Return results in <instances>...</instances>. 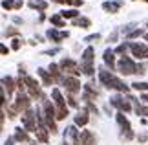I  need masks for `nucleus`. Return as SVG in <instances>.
Listing matches in <instances>:
<instances>
[{"instance_id": "1", "label": "nucleus", "mask_w": 148, "mask_h": 145, "mask_svg": "<svg viewBox=\"0 0 148 145\" xmlns=\"http://www.w3.org/2000/svg\"><path fill=\"white\" fill-rule=\"evenodd\" d=\"M99 79H101L102 85L108 86V88H115L119 92H128V86L124 85L121 79L115 77V75L110 74V72H106V70H99Z\"/></svg>"}, {"instance_id": "2", "label": "nucleus", "mask_w": 148, "mask_h": 145, "mask_svg": "<svg viewBox=\"0 0 148 145\" xmlns=\"http://www.w3.org/2000/svg\"><path fill=\"white\" fill-rule=\"evenodd\" d=\"M119 72L124 74V75H130V74H145V68L143 66H137L132 59H130V57L123 55L121 61H119Z\"/></svg>"}, {"instance_id": "3", "label": "nucleus", "mask_w": 148, "mask_h": 145, "mask_svg": "<svg viewBox=\"0 0 148 145\" xmlns=\"http://www.w3.org/2000/svg\"><path fill=\"white\" fill-rule=\"evenodd\" d=\"M93 48L92 46H88L86 50H84V53H82V72L86 74V75H93L95 72V68H93Z\"/></svg>"}, {"instance_id": "4", "label": "nucleus", "mask_w": 148, "mask_h": 145, "mask_svg": "<svg viewBox=\"0 0 148 145\" xmlns=\"http://www.w3.org/2000/svg\"><path fill=\"white\" fill-rule=\"evenodd\" d=\"M60 68H62V72H66V74H70V75H73V77H77L79 74H81V68H79V65L73 59H68V57H64V59L60 61V65H59Z\"/></svg>"}, {"instance_id": "5", "label": "nucleus", "mask_w": 148, "mask_h": 145, "mask_svg": "<svg viewBox=\"0 0 148 145\" xmlns=\"http://www.w3.org/2000/svg\"><path fill=\"white\" fill-rule=\"evenodd\" d=\"M117 121H119V125H121V129H123V136L126 138V140H132V138H134L132 127H130V121L124 118V114H123V112H119V114H117Z\"/></svg>"}, {"instance_id": "6", "label": "nucleus", "mask_w": 148, "mask_h": 145, "mask_svg": "<svg viewBox=\"0 0 148 145\" xmlns=\"http://www.w3.org/2000/svg\"><path fill=\"white\" fill-rule=\"evenodd\" d=\"M35 118H37V116L33 114V110H26V112L22 114V123H24V129L26 130H37Z\"/></svg>"}, {"instance_id": "7", "label": "nucleus", "mask_w": 148, "mask_h": 145, "mask_svg": "<svg viewBox=\"0 0 148 145\" xmlns=\"http://www.w3.org/2000/svg\"><path fill=\"white\" fill-rule=\"evenodd\" d=\"M130 50H132L134 57H139V59H148V44L132 42V44H130Z\"/></svg>"}, {"instance_id": "8", "label": "nucleus", "mask_w": 148, "mask_h": 145, "mask_svg": "<svg viewBox=\"0 0 148 145\" xmlns=\"http://www.w3.org/2000/svg\"><path fill=\"white\" fill-rule=\"evenodd\" d=\"M24 83H26V86H27V90H29V96L31 97H40V85L37 83L33 77H24Z\"/></svg>"}, {"instance_id": "9", "label": "nucleus", "mask_w": 148, "mask_h": 145, "mask_svg": "<svg viewBox=\"0 0 148 145\" xmlns=\"http://www.w3.org/2000/svg\"><path fill=\"white\" fill-rule=\"evenodd\" d=\"M64 86L68 90V94H77L81 90V83H79L77 77H66L64 79Z\"/></svg>"}, {"instance_id": "10", "label": "nucleus", "mask_w": 148, "mask_h": 145, "mask_svg": "<svg viewBox=\"0 0 148 145\" xmlns=\"http://www.w3.org/2000/svg\"><path fill=\"white\" fill-rule=\"evenodd\" d=\"M15 108L22 112V110H29V97L26 94H18L16 96V101H15Z\"/></svg>"}, {"instance_id": "11", "label": "nucleus", "mask_w": 148, "mask_h": 145, "mask_svg": "<svg viewBox=\"0 0 148 145\" xmlns=\"http://www.w3.org/2000/svg\"><path fill=\"white\" fill-rule=\"evenodd\" d=\"M110 101H112V105L115 107V108H119V110H121V112H128V110L132 108V105H130L128 101H124L121 96H115V97H112Z\"/></svg>"}, {"instance_id": "12", "label": "nucleus", "mask_w": 148, "mask_h": 145, "mask_svg": "<svg viewBox=\"0 0 148 145\" xmlns=\"http://www.w3.org/2000/svg\"><path fill=\"white\" fill-rule=\"evenodd\" d=\"M81 143L82 145H95V136L90 130H82L81 132Z\"/></svg>"}, {"instance_id": "13", "label": "nucleus", "mask_w": 148, "mask_h": 145, "mask_svg": "<svg viewBox=\"0 0 148 145\" xmlns=\"http://www.w3.org/2000/svg\"><path fill=\"white\" fill-rule=\"evenodd\" d=\"M121 6H123L121 0H115V2H104V4H102V8H104V11H110V13H117Z\"/></svg>"}, {"instance_id": "14", "label": "nucleus", "mask_w": 148, "mask_h": 145, "mask_svg": "<svg viewBox=\"0 0 148 145\" xmlns=\"http://www.w3.org/2000/svg\"><path fill=\"white\" fill-rule=\"evenodd\" d=\"M44 123H46V121H40V127L37 129V138H38V142L46 143L48 142V129L44 127Z\"/></svg>"}, {"instance_id": "15", "label": "nucleus", "mask_w": 148, "mask_h": 145, "mask_svg": "<svg viewBox=\"0 0 148 145\" xmlns=\"http://www.w3.org/2000/svg\"><path fill=\"white\" fill-rule=\"evenodd\" d=\"M51 96H53L57 107H66V101H64V97H62V94H60L59 88H53V90H51Z\"/></svg>"}, {"instance_id": "16", "label": "nucleus", "mask_w": 148, "mask_h": 145, "mask_svg": "<svg viewBox=\"0 0 148 145\" xmlns=\"http://www.w3.org/2000/svg\"><path fill=\"white\" fill-rule=\"evenodd\" d=\"M37 74L42 77V81H44V85H46V86H49V85L55 81V79H53V75H49L46 70H44V68H38V70H37Z\"/></svg>"}, {"instance_id": "17", "label": "nucleus", "mask_w": 148, "mask_h": 145, "mask_svg": "<svg viewBox=\"0 0 148 145\" xmlns=\"http://www.w3.org/2000/svg\"><path fill=\"white\" fill-rule=\"evenodd\" d=\"M104 62L110 68H115V53H113L112 50H106L104 51Z\"/></svg>"}, {"instance_id": "18", "label": "nucleus", "mask_w": 148, "mask_h": 145, "mask_svg": "<svg viewBox=\"0 0 148 145\" xmlns=\"http://www.w3.org/2000/svg\"><path fill=\"white\" fill-rule=\"evenodd\" d=\"M88 112L86 110H82V112H79L77 116H75V125H79V127H82V125H86L88 123Z\"/></svg>"}, {"instance_id": "19", "label": "nucleus", "mask_w": 148, "mask_h": 145, "mask_svg": "<svg viewBox=\"0 0 148 145\" xmlns=\"http://www.w3.org/2000/svg\"><path fill=\"white\" fill-rule=\"evenodd\" d=\"M48 37L51 40H55V42H60L64 37H68V31L66 33H59V31H55V30H48Z\"/></svg>"}, {"instance_id": "20", "label": "nucleus", "mask_w": 148, "mask_h": 145, "mask_svg": "<svg viewBox=\"0 0 148 145\" xmlns=\"http://www.w3.org/2000/svg\"><path fill=\"white\" fill-rule=\"evenodd\" d=\"M2 85H4V90H8V94H11L15 88V81L11 79V77H4L2 79Z\"/></svg>"}, {"instance_id": "21", "label": "nucleus", "mask_w": 148, "mask_h": 145, "mask_svg": "<svg viewBox=\"0 0 148 145\" xmlns=\"http://www.w3.org/2000/svg\"><path fill=\"white\" fill-rule=\"evenodd\" d=\"M60 70H62L60 66H57V65H49V72H51V75H53V79H55V81H62V77H60Z\"/></svg>"}, {"instance_id": "22", "label": "nucleus", "mask_w": 148, "mask_h": 145, "mask_svg": "<svg viewBox=\"0 0 148 145\" xmlns=\"http://www.w3.org/2000/svg\"><path fill=\"white\" fill-rule=\"evenodd\" d=\"M15 140L16 142H27V132H26V129H16Z\"/></svg>"}, {"instance_id": "23", "label": "nucleus", "mask_w": 148, "mask_h": 145, "mask_svg": "<svg viewBox=\"0 0 148 145\" xmlns=\"http://www.w3.org/2000/svg\"><path fill=\"white\" fill-rule=\"evenodd\" d=\"M29 8H33V9H40V11H44L48 8V2H44V0H35V2H29Z\"/></svg>"}, {"instance_id": "24", "label": "nucleus", "mask_w": 148, "mask_h": 145, "mask_svg": "<svg viewBox=\"0 0 148 145\" xmlns=\"http://www.w3.org/2000/svg\"><path fill=\"white\" fill-rule=\"evenodd\" d=\"M73 24H75V26H82V28H90V26H92V22H90L88 19H84V17H81V19L73 20Z\"/></svg>"}, {"instance_id": "25", "label": "nucleus", "mask_w": 148, "mask_h": 145, "mask_svg": "<svg viewBox=\"0 0 148 145\" xmlns=\"http://www.w3.org/2000/svg\"><path fill=\"white\" fill-rule=\"evenodd\" d=\"M51 24H55L57 28H64V26H66V22L62 20L59 15H53V17H51Z\"/></svg>"}, {"instance_id": "26", "label": "nucleus", "mask_w": 148, "mask_h": 145, "mask_svg": "<svg viewBox=\"0 0 148 145\" xmlns=\"http://www.w3.org/2000/svg\"><path fill=\"white\" fill-rule=\"evenodd\" d=\"M68 116V107H57V119H64Z\"/></svg>"}, {"instance_id": "27", "label": "nucleus", "mask_w": 148, "mask_h": 145, "mask_svg": "<svg viewBox=\"0 0 148 145\" xmlns=\"http://www.w3.org/2000/svg\"><path fill=\"white\" fill-rule=\"evenodd\" d=\"M60 15L64 17V19H75V17H77V11L75 9H66V11H62Z\"/></svg>"}, {"instance_id": "28", "label": "nucleus", "mask_w": 148, "mask_h": 145, "mask_svg": "<svg viewBox=\"0 0 148 145\" xmlns=\"http://www.w3.org/2000/svg\"><path fill=\"white\" fill-rule=\"evenodd\" d=\"M132 88H135V90H148V83H139V81H135V83L132 85Z\"/></svg>"}, {"instance_id": "29", "label": "nucleus", "mask_w": 148, "mask_h": 145, "mask_svg": "<svg viewBox=\"0 0 148 145\" xmlns=\"http://www.w3.org/2000/svg\"><path fill=\"white\" fill-rule=\"evenodd\" d=\"M135 112H137V116H139V114H141V116H148V108L137 105V107H135Z\"/></svg>"}, {"instance_id": "30", "label": "nucleus", "mask_w": 148, "mask_h": 145, "mask_svg": "<svg viewBox=\"0 0 148 145\" xmlns=\"http://www.w3.org/2000/svg\"><path fill=\"white\" fill-rule=\"evenodd\" d=\"M2 8L4 9H11V8H15V2H13V0H4V2H2Z\"/></svg>"}, {"instance_id": "31", "label": "nucleus", "mask_w": 148, "mask_h": 145, "mask_svg": "<svg viewBox=\"0 0 148 145\" xmlns=\"http://www.w3.org/2000/svg\"><path fill=\"white\" fill-rule=\"evenodd\" d=\"M68 103H70V107H77V105H79V103H77V99H75V96H73V94H70V96H68Z\"/></svg>"}, {"instance_id": "32", "label": "nucleus", "mask_w": 148, "mask_h": 145, "mask_svg": "<svg viewBox=\"0 0 148 145\" xmlns=\"http://www.w3.org/2000/svg\"><path fill=\"white\" fill-rule=\"evenodd\" d=\"M66 4L73 6V8H79V6H82V0H66Z\"/></svg>"}, {"instance_id": "33", "label": "nucleus", "mask_w": 148, "mask_h": 145, "mask_svg": "<svg viewBox=\"0 0 148 145\" xmlns=\"http://www.w3.org/2000/svg\"><path fill=\"white\" fill-rule=\"evenodd\" d=\"M124 51H126V44H119V46H117V50H115V53L124 55Z\"/></svg>"}, {"instance_id": "34", "label": "nucleus", "mask_w": 148, "mask_h": 145, "mask_svg": "<svg viewBox=\"0 0 148 145\" xmlns=\"http://www.w3.org/2000/svg\"><path fill=\"white\" fill-rule=\"evenodd\" d=\"M99 39H101V35H99V33H95V35H90V37H86L84 40H86V42H92V40H99Z\"/></svg>"}, {"instance_id": "35", "label": "nucleus", "mask_w": 148, "mask_h": 145, "mask_svg": "<svg viewBox=\"0 0 148 145\" xmlns=\"http://www.w3.org/2000/svg\"><path fill=\"white\" fill-rule=\"evenodd\" d=\"M139 35H143V30H135V31H132V33H128V37H130V39L139 37Z\"/></svg>"}, {"instance_id": "36", "label": "nucleus", "mask_w": 148, "mask_h": 145, "mask_svg": "<svg viewBox=\"0 0 148 145\" xmlns=\"http://www.w3.org/2000/svg\"><path fill=\"white\" fill-rule=\"evenodd\" d=\"M20 46H22V42H20L18 39H15V40H13V44H11V48H13V50H18Z\"/></svg>"}, {"instance_id": "37", "label": "nucleus", "mask_w": 148, "mask_h": 145, "mask_svg": "<svg viewBox=\"0 0 148 145\" xmlns=\"http://www.w3.org/2000/svg\"><path fill=\"white\" fill-rule=\"evenodd\" d=\"M5 35H8V37H13V35H16V30H15V28H11V30L5 31Z\"/></svg>"}, {"instance_id": "38", "label": "nucleus", "mask_w": 148, "mask_h": 145, "mask_svg": "<svg viewBox=\"0 0 148 145\" xmlns=\"http://www.w3.org/2000/svg\"><path fill=\"white\" fill-rule=\"evenodd\" d=\"M115 39H117V31H113V33H112V35H110V37H108V42H110V40H115Z\"/></svg>"}, {"instance_id": "39", "label": "nucleus", "mask_w": 148, "mask_h": 145, "mask_svg": "<svg viewBox=\"0 0 148 145\" xmlns=\"http://www.w3.org/2000/svg\"><path fill=\"white\" fill-rule=\"evenodd\" d=\"M15 8H22V0H16V2H15Z\"/></svg>"}, {"instance_id": "40", "label": "nucleus", "mask_w": 148, "mask_h": 145, "mask_svg": "<svg viewBox=\"0 0 148 145\" xmlns=\"http://www.w3.org/2000/svg\"><path fill=\"white\" fill-rule=\"evenodd\" d=\"M53 2H57V4H66V0H53Z\"/></svg>"}, {"instance_id": "41", "label": "nucleus", "mask_w": 148, "mask_h": 145, "mask_svg": "<svg viewBox=\"0 0 148 145\" xmlns=\"http://www.w3.org/2000/svg\"><path fill=\"white\" fill-rule=\"evenodd\" d=\"M143 101H146V103H148V94H143Z\"/></svg>"}, {"instance_id": "42", "label": "nucleus", "mask_w": 148, "mask_h": 145, "mask_svg": "<svg viewBox=\"0 0 148 145\" xmlns=\"http://www.w3.org/2000/svg\"><path fill=\"white\" fill-rule=\"evenodd\" d=\"M145 39H146V40H148V33H146V35H145Z\"/></svg>"}, {"instance_id": "43", "label": "nucleus", "mask_w": 148, "mask_h": 145, "mask_svg": "<svg viewBox=\"0 0 148 145\" xmlns=\"http://www.w3.org/2000/svg\"><path fill=\"white\" fill-rule=\"evenodd\" d=\"M62 145H68V143H66V142H64V143H62Z\"/></svg>"}, {"instance_id": "44", "label": "nucleus", "mask_w": 148, "mask_h": 145, "mask_svg": "<svg viewBox=\"0 0 148 145\" xmlns=\"http://www.w3.org/2000/svg\"><path fill=\"white\" fill-rule=\"evenodd\" d=\"M143 2H148V0H143Z\"/></svg>"}]
</instances>
